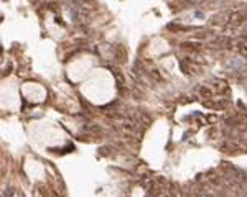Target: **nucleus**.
Listing matches in <instances>:
<instances>
[{"mask_svg":"<svg viewBox=\"0 0 247 197\" xmlns=\"http://www.w3.org/2000/svg\"><path fill=\"white\" fill-rule=\"evenodd\" d=\"M12 194H13V191H12V189H8V191L5 192V197H12Z\"/></svg>","mask_w":247,"mask_h":197,"instance_id":"obj_1","label":"nucleus"}]
</instances>
